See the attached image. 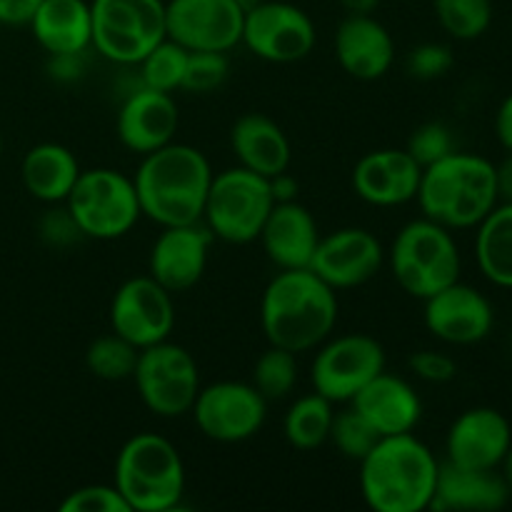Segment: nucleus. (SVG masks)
<instances>
[{
  "label": "nucleus",
  "instance_id": "1",
  "mask_svg": "<svg viewBox=\"0 0 512 512\" xmlns=\"http://www.w3.org/2000/svg\"><path fill=\"white\" fill-rule=\"evenodd\" d=\"M213 168L205 153L188 143H168L143 155L133 175L140 213L160 228L203 223Z\"/></svg>",
  "mask_w": 512,
  "mask_h": 512
},
{
  "label": "nucleus",
  "instance_id": "2",
  "mask_svg": "<svg viewBox=\"0 0 512 512\" xmlns=\"http://www.w3.org/2000/svg\"><path fill=\"white\" fill-rule=\"evenodd\" d=\"M338 310V290L313 270H280L263 290L260 325L270 345L300 355L333 335Z\"/></svg>",
  "mask_w": 512,
  "mask_h": 512
},
{
  "label": "nucleus",
  "instance_id": "3",
  "mask_svg": "<svg viewBox=\"0 0 512 512\" xmlns=\"http://www.w3.org/2000/svg\"><path fill=\"white\" fill-rule=\"evenodd\" d=\"M440 460L415 433L385 435L360 460V493L375 512H423L438 485Z\"/></svg>",
  "mask_w": 512,
  "mask_h": 512
},
{
  "label": "nucleus",
  "instance_id": "4",
  "mask_svg": "<svg viewBox=\"0 0 512 512\" xmlns=\"http://www.w3.org/2000/svg\"><path fill=\"white\" fill-rule=\"evenodd\" d=\"M415 200L423 218L443 228H478L500 203L495 163L483 155L453 150L433 165H425Z\"/></svg>",
  "mask_w": 512,
  "mask_h": 512
},
{
  "label": "nucleus",
  "instance_id": "5",
  "mask_svg": "<svg viewBox=\"0 0 512 512\" xmlns=\"http://www.w3.org/2000/svg\"><path fill=\"white\" fill-rule=\"evenodd\" d=\"M115 488L130 512H170L185 495V463L165 435L138 433L115 458Z\"/></svg>",
  "mask_w": 512,
  "mask_h": 512
},
{
  "label": "nucleus",
  "instance_id": "6",
  "mask_svg": "<svg viewBox=\"0 0 512 512\" xmlns=\"http://www.w3.org/2000/svg\"><path fill=\"white\" fill-rule=\"evenodd\" d=\"M385 255L400 290L418 300H428L453 285L463 270L453 230L428 218L405 223Z\"/></svg>",
  "mask_w": 512,
  "mask_h": 512
},
{
  "label": "nucleus",
  "instance_id": "7",
  "mask_svg": "<svg viewBox=\"0 0 512 512\" xmlns=\"http://www.w3.org/2000/svg\"><path fill=\"white\" fill-rule=\"evenodd\" d=\"M275 200L270 183L263 175L235 165L213 175L208 200H205L203 223L213 238L230 245H248L260 238L265 220Z\"/></svg>",
  "mask_w": 512,
  "mask_h": 512
},
{
  "label": "nucleus",
  "instance_id": "8",
  "mask_svg": "<svg viewBox=\"0 0 512 512\" xmlns=\"http://www.w3.org/2000/svg\"><path fill=\"white\" fill-rule=\"evenodd\" d=\"M90 48L115 65H138L168 38L165 0H90Z\"/></svg>",
  "mask_w": 512,
  "mask_h": 512
},
{
  "label": "nucleus",
  "instance_id": "9",
  "mask_svg": "<svg viewBox=\"0 0 512 512\" xmlns=\"http://www.w3.org/2000/svg\"><path fill=\"white\" fill-rule=\"evenodd\" d=\"M65 208L80 233L93 240H118L143 218L133 178L113 168L80 170Z\"/></svg>",
  "mask_w": 512,
  "mask_h": 512
},
{
  "label": "nucleus",
  "instance_id": "10",
  "mask_svg": "<svg viewBox=\"0 0 512 512\" xmlns=\"http://www.w3.org/2000/svg\"><path fill=\"white\" fill-rule=\"evenodd\" d=\"M133 383L150 413L158 418H180L190 413L198 398L200 370L193 353L168 338L140 350Z\"/></svg>",
  "mask_w": 512,
  "mask_h": 512
},
{
  "label": "nucleus",
  "instance_id": "11",
  "mask_svg": "<svg viewBox=\"0 0 512 512\" xmlns=\"http://www.w3.org/2000/svg\"><path fill=\"white\" fill-rule=\"evenodd\" d=\"M385 370V348L365 333H348L328 338L318 345L310 383L313 390L333 405H350V400Z\"/></svg>",
  "mask_w": 512,
  "mask_h": 512
},
{
  "label": "nucleus",
  "instance_id": "12",
  "mask_svg": "<svg viewBox=\"0 0 512 512\" xmlns=\"http://www.w3.org/2000/svg\"><path fill=\"white\" fill-rule=\"evenodd\" d=\"M190 413L205 438L235 445L260 433L268 418V400L253 388V383L218 380L200 388Z\"/></svg>",
  "mask_w": 512,
  "mask_h": 512
},
{
  "label": "nucleus",
  "instance_id": "13",
  "mask_svg": "<svg viewBox=\"0 0 512 512\" xmlns=\"http://www.w3.org/2000/svg\"><path fill=\"white\" fill-rule=\"evenodd\" d=\"M240 43L268 63L288 65L308 58L318 43L315 23L288 0H260L243 18Z\"/></svg>",
  "mask_w": 512,
  "mask_h": 512
},
{
  "label": "nucleus",
  "instance_id": "14",
  "mask_svg": "<svg viewBox=\"0 0 512 512\" xmlns=\"http://www.w3.org/2000/svg\"><path fill=\"white\" fill-rule=\"evenodd\" d=\"M110 328L138 350L163 343L175 328L173 293L150 275L125 280L110 303Z\"/></svg>",
  "mask_w": 512,
  "mask_h": 512
},
{
  "label": "nucleus",
  "instance_id": "15",
  "mask_svg": "<svg viewBox=\"0 0 512 512\" xmlns=\"http://www.w3.org/2000/svg\"><path fill=\"white\" fill-rule=\"evenodd\" d=\"M245 10L238 0H168L165 28L168 38L188 53L210 50L230 53L243 38Z\"/></svg>",
  "mask_w": 512,
  "mask_h": 512
},
{
  "label": "nucleus",
  "instance_id": "16",
  "mask_svg": "<svg viewBox=\"0 0 512 512\" xmlns=\"http://www.w3.org/2000/svg\"><path fill=\"white\" fill-rule=\"evenodd\" d=\"M385 263L383 243L365 228H340L320 235L308 268L333 290H350L370 283Z\"/></svg>",
  "mask_w": 512,
  "mask_h": 512
},
{
  "label": "nucleus",
  "instance_id": "17",
  "mask_svg": "<svg viewBox=\"0 0 512 512\" xmlns=\"http://www.w3.org/2000/svg\"><path fill=\"white\" fill-rule=\"evenodd\" d=\"M425 328L448 345L483 343L495 325L493 303L473 285L455 280L453 285L423 300Z\"/></svg>",
  "mask_w": 512,
  "mask_h": 512
},
{
  "label": "nucleus",
  "instance_id": "18",
  "mask_svg": "<svg viewBox=\"0 0 512 512\" xmlns=\"http://www.w3.org/2000/svg\"><path fill=\"white\" fill-rule=\"evenodd\" d=\"M213 233L205 223L163 228L148 258V275L170 293H185L203 280L208 270Z\"/></svg>",
  "mask_w": 512,
  "mask_h": 512
},
{
  "label": "nucleus",
  "instance_id": "19",
  "mask_svg": "<svg viewBox=\"0 0 512 512\" xmlns=\"http://www.w3.org/2000/svg\"><path fill=\"white\" fill-rule=\"evenodd\" d=\"M510 445V420L500 410L480 405L453 420L445 438V463L468 470H498Z\"/></svg>",
  "mask_w": 512,
  "mask_h": 512
},
{
  "label": "nucleus",
  "instance_id": "20",
  "mask_svg": "<svg viewBox=\"0 0 512 512\" xmlns=\"http://www.w3.org/2000/svg\"><path fill=\"white\" fill-rule=\"evenodd\" d=\"M180 125V110L173 93L153 88L130 90L115 118V133L120 145L135 155H148L163 145L173 143Z\"/></svg>",
  "mask_w": 512,
  "mask_h": 512
},
{
  "label": "nucleus",
  "instance_id": "21",
  "mask_svg": "<svg viewBox=\"0 0 512 512\" xmlns=\"http://www.w3.org/2000/svg\"><path fill=\"white\" fill-rule=\"evenodd\" d=\"M420 175L423 168L405 148L373 150L355 163L353 190L375 208H398L415 200Z\"/></svg>",
  "mask_w": 512,
  "mask_h": 512
},
{
  "label": "nucleus",
  "instance_id": "22",
  "mask_svg": "<svg viewBox=\"0 0 512 512\" xmlns=\"http://www.w3.org/2000/svg\"><path fill=\"white\" fill-rule=\"evenodd\" d=\"M335 58L355 80H378L393 68L395 40L375 15H345L335 30Z\"/></svg>",
  "mask_w": 512,
  "mask_h": 512
},
{
  "label": "nucleus",
  "instance_id": "23",
  "mask_svg": "<svg viewBox=\"0 0 512 512\" xmlns=\"http://www.w3.org/2000/svg\"><path fill=\"white\" fill-rule=\"evenodd\" d=\"M355 410L373 425L380 438L385 435L413 433L423 418V400L418 390L405 378L393 373H380L370 380L353 400Z\"/></svg>",
  "mask_w": 512,
  "mask_h": 512
},
{
  "label": "nucleus",
  "instance_id": "24",
  "mask_svg": "<svg viewBox=\"0 0 512 512\" xmlns=\"http://www.w3.org/2000/svg\"><path fill=\"white\" fill-rule=\"evenodd\" d=\"M260 243L265 255L280 270L308 268L318 248L320 230L313 213L298 200L290 203H275L260 230Z\"/></svg>",
  "mask_w": 512,
  "mask_h": 512
},
{
  "label": "nucleus",
  "instance_id": "25",
  "mask_svg": "<svg viewBox=\"0 0 512 512\" xmlns=\"http://www.w3.org/2000/svg\"><path fill=\"white\" fill-rule=\"evenodd\" d=\"M510 490L498 470H468L440 463L438 485L430 500L435 512H495L505 508Z\"/></svg>",
  "mask_w": 512,
  "mask_h": 512
},
{
  "label": "nucleus",
  "instance_id": "26",
  "mask_svg": "<svg viewBox=\"0 0 512 512\" xmlns=\"http://www.w3.org/2000/svg\"><path fill=\"white\" fill-rule=\"evenodd\" d=\"M230 148L238 158V165L263 178L283 173L293 160L288 135L273 118L263 113H245L235 120L230 128Z\"/></svg>",
  "mask_w": 512,
  "mask_h": 512
},
{
  "label": "nucleus",
  "instance_id": "27",
  "mask_svg": "<svg viewBox=\"0 0 512 512\" xmlns=\"http://www.w3.org/2000/svg\"><path fill=\"white\" fill-rule=\"evenodd\" d=\"M30 30L48 55L85 53L93 38L88 0H43L30 20Z\"/></svg>",
  "mask_w": 512,
  "mask_h": 512
},
{
  "label": "nucleus",
  "instance_id": "28",
  "mask_svg": "<svg viewBox=\"0 0 512 512\" xmlns=\"http://www.w3.org/2000/svg\"><path fill=\"white\" fill-rule=\"evenodd\" d=\"M80 175V163L70 148L60 143H40L25 153L20 178L35 200L48 205L65 203Z\"/></svg>",
  "mask_w": 512,
  "mask_h": 512
},
{
  "label": "nucleus",
  "instance_id": "29",
  "mask_svg": "<svg viewBox=\"0 0 512 512\" xmlns=\"http://www.w3.org/2000/svg\"><path fill=\"white\" fill-rule=\"evenodd\" d=\"M475 233V260L488 283L512 290V203H498Z\"/></svg>",
  "mask_w": 512,
  "mask_h": 512
},
{
  "label": "nucleus",
  "instance_id": "30",
  "mask_svg": "<svg viewBox=\"0 0 512 512\" xmlns=\"http://www.w3.org/2000/svg\"><path fill=\"white\" fill-rule=\"evenodd\" d=\"M333 403L313 390L310 395L295 400L283 420V435L295 450H318L328 443L330 425H333Z\"/></svg>",
  "mask_w": 512,
  "mask_h": 512
},
{
  "label": "nucleus",
  "instance_id": "31",
  "mask_svg": "<svg viewBox=\"0 0 512 512\" xmlns=\"http://www.w3.org/2000/svg\"><path fill=\"white\" fill-rule=\"evenodd\" d=\"M440 28L455 40H478L493 23V0H433Z\"/></svg>",
  "mask_w": 512,
  "mask_h": 512
},
{
  "label": "nucleus",
  "instance_id": "32",
  "mask_svg": "<svg viewBox=\"0 0 512 512\" xmlns=\"http://www.w3.org/2000/svg\"><path fill=\"white\" fill-rule=\"evenodd\" d=\"M140 350L118 333L100 335L85 350V365L90 373L108 383H120V380L133 378L135 363H138Z\"/></svg>",
  "mask_w": 512,
  "mask_h": 512
},
{
  "label": "nucleus",
  "instance_id": "33",
  "mask_svg": "<svg viewBox=\"0 0 512 512\" xmlns=\"http://www.w3.org/2000/svg\"><path fill=\"white\" fill-rule=\"evenodd\" d=\"M185 63H188V50L175 40L165 38L138 63L140 85L160 90V93H175L183 85Z\"/></svg>",
  "mask_w": 512,
  "mask_h": 512
},
{
  "label": "nucleus",
  "instance_id": "34",
  "mask_svg": "<svg viewBox=\"0 0 512 512\" xmlns=\"http://www.w3.org/2000/svg\"><path fill=\"white\" fill-rule=\"evenodd\" d=\"M253 388L263 395L265 400H283L293 393L298 385V360L295 353L285 348L270 345L253 365Z\"/></svg>",
  "mask_w": 512,
  "mask_h": 512
},
{
  "label": "nucleus",
  "instance_id": "35",
  "mask_svg": "<svg viewBox=\"0 0 512 512\" xmlns=\"http://www.w3.org/2000/svg\"><path fill=\"white\" fill-rule=\"evenodd\" d=\"M328 440L335 445V450H338L343 458L360 463V460L373 450V445L378 443L380 435L375 433L373 425H370L368 420H365L363 415L350 405V408L340 410V413L333 415V425H330Z\"/></svg>",
  "mask_w": 512,
  "mask_h": 512
},
{
  "label": "nucleus",
  "instance_id": "36",
  "mask_svg": "<svg viewBox=\"0 0 512 512\" xmlns=\"http://www.w3.org/2000/svg\"><path fill=\"white\" fill-rule=\"evenodd\" d=\"M230 63L228 53H210V50H195L188 53V63H185V75L180 90L195 95L215 93L220 85L228 80Z\"/></svg>",
  "mask_w": 512,
  "mask_h": 512
},
{
  "label": "nucleus",
  "instance_id": "37",
  "mask_svg": "<svg viewBox=\"0 0 512 512\" xmlns=\"http://www.w3.org/2000/svg\"><path fill=\"white\" fill-rule=\"evenodd\" d=\"M60 512H130V505L115 485H83L65 495Z\"/></svg>",
  "mask_w": 512,
  "mask_h": 512
},
{
  "label": "nucleus",
  "instance_id": "38",
  "mask_svg": "<svg viewBox=\"0 0 512 512\" xmlns=\"http://www.w3.org/2000/svg\"><path fill=\"white\" fill-rule=\"evenodd\" d=\"M405 150L418 160L420 168H425V165H433L435 160L453 153V133H450L448 125L443 123H423L420 128L413 130Z\"/></svg>",
  "mask_w": 512,
  "mask_h": 512
},
{
  "label": "nucleus",
  "instance_id": "39",
  "mask_svg": "<svg viewBox=\"0 0 512 512\" xmlns=\"http://www.w3.org/2000/svg\"><path fill=\"white\" fill-rule=\"evenodd\" d=\"M455 58L453 50L443 43H420L418 48H413L405 60V68L413 78L418 80H438L445 73H450Z\"/></svg>",
  "mask_w": 512,
  "mask_h": 512
},
{
  "label": "nucleus",
  "instance_id": "40",
  "mask_svg": "<svg viewBox=\"0 0 512 512\" xmlns=\"http://www.w3.org/2000/svg\"><path fill=\"white\" fill-rule=\"evenodd\" d=\"M408 368L415 378L433 385L450 383V380L458 375V363H455V358H450L448 353H440V350H418V353L410 355Z\"/></svg>",
  "mask_w": 512,
  "mask_h": 512
},
{
  "label": "nucleus",
  "instance_id": "41",
  "mask_svg": "<svg viewBox=\"0 0 512 512\" xmlns=\"http://www.w3.org/2000/svg\"><path fill=\"white\" fill-rule=\"evenodd\" d=\"M38 230L40 238H43L50 248H70V245L80 243V240L85 238L68 208L48 210V213L40 218Z\"/></svg>",
  "mask_w": 512,
  "mask_h": 512
},
{
  "label": "nucleus",
  "instance_id": "42",
  "mask_svg": "<svg viewBox=\"0 0 512 512\" xmlns=\"http://www.w3.org/2000/svg\"><path fill=\"white\" fill-rule=\"evenodd\" d=\"M83 70V53H60L48 58V73L58 83H75L83 75Z\"/></svg>",
  "mask_w": 512,
  "mask_h": 512
},
{
  "label": "nucleus",
  "instance_id": "43",
  "mask_svg": "<svg viewBox=\"0 0 512 512\" xmlns=\"http://www.w3.org/2000/svg\"><path fill=\"white\" fill-rule=\"evenodd\" d=\"M43 0H0V25H30Z\"/></svg>",
  "mask_w": 512,
  "mask_h": 512
},
{
  "label": "nucleus",
  "instance_id": "44",
  "mask_svg": "<svg viewBox=\"0 0 512 512\" xmlns=\"http://www.w3.org/2000/svg\"><path fill=\"white\" fill-rule=\"evenodd\" d=\"M268 183H270V193H273L275 203H290V200H298L300 185H298V180L288 173V170H283V173L268 178Z\"/></svg>",
  "mask_w": 512,
  "mask_h": 512
},
{
  "label": "nucleus",
  "instance_id": "45",
  "mask_svg": "<svg viewBox=\"0 0 512 512\" xmlns=\"http://www.w3.org/2000/svg\"><path fill=\"white\" fill-rule=\"evenodd\" d=\"M495 135H498L500 145L512 153V93L500 103L498 113H495Z\"/></svg>",
  "mask_w": 512,
  "mask_h": 512
},
{
  "label": "nucleus",
  "instance_id": "46",
  "mask_svg": "<svg viewBox=\"0 0 512 512\" xmlns=\"http://www.w3.org/2000/svg\"><path fill=\"white\" fill-rule=\"evenodd\" d=\"M495 183H498L500 203H512V153L495 165Z\"/></svg>",
  "mask_w": 512,
  "mask_h": 512
},
{
  "label": "nucleus",
  "instance_id": "47",
  "mask_svg": "<svg viewBox=\"0 0 512 512\" xmlns=\"http://www.w3.org/2000/svg\"><path fill=\"white\" fill-rule=\"evenodd\" d=\"M383 0H340L343 10L348 15H373L380 8Z\"/></svg>",
  "mask_w": 512,
  "mask_h": 512
},
{
  "label": "nucleus",
  "instance_id": "48",
  "mask_svg": "<svg viewBox=\"0 0 512 512\" xmlns=\"http://www.w3.org/2000/svg\"><path fill=\"white\" fill-rule=\"evenodd\" d=\"M498 470H500V475H503L505 485H508V490H510V498H512V445H510L508 455H505L503 463H500Z\"/></svg>",
  "mask_w": 512,
  "mask_h": 512
},
{
  "label": "nucleus",
  "instance_id": "49",
  "mask_svg": "<svg viewBox=\"0 0 512 512\" xmlns=\"http://www.w3.org/2000/svg\"><path fill=\"white\" fill-rule=\"evenodd\" d=\"M258 3H260V0H238V5L245 10V13H248L250 8H255V5H258Z\"/></svg>",
  "mask_w": 512,
  "mask_h": 512
},
{
  "label": "nucleus",
  "instance_id": "50",
  "mask_svg": "<svg viewBox=\"0 0 512 512\" xmlns=\"http://www.w3.org/2000/svg\"><path fill=\"white\" fill-rule=\"evenodd\" d=\"M0 153H3V135H0Z\"/></svg>",
  "mask_w": 512,
  "mask_h": 512
}]
</instances>
